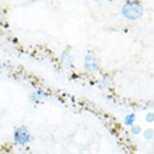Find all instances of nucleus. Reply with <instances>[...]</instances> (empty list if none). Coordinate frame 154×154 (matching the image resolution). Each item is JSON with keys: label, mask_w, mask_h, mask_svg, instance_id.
<instances>
[{"label": "nucleus", "mask_w": 154, "mask_h": 154, "mask_svg": "<svg viewBox=\"0 0 154 154\" xmlns=\"http://www.w3.org/2000/svg\"><path fill=\"white\" fill-rule=\"evenodd\" d=\"M122 14L129 20L137 19L143 14V8L136 1H128L122 8Z\"/></svg>", "instance_id": "f257e3e1"}, {"label": "nucleus", "mask_w": 154, "mask_h": 154, "mask_svg": "<svg viewBox=\"0 0 154 154\" xmlns=\"http://www.w3.org/2000/svg\"><path fill=\"white\" fill-rule=\"evenodd\" d=\"M14 140L19 146H25L31 140V135H29V130L25 127L17 128L14 133Z\"/></svg>", "instance_id": "f03ea898"}, {"label": "nucleus", "mask_w": 154, "mask_h": 154, "mask_svg": "<svg viewBox=\"0 0 154 154\" xmlns=\"http://www.w3.org/2000/svg\"><path fill=\"white\" fill-rule=\"evenodd\" d=\"M85 66H86V69L90 70H96L98 69L96 58L91 55H87L85 58Z\"/></svg>", "instance_id": "7ed1b4c3"}, {"label": "nucleus", "mask_w": 154, "mask_h": 154, "mask_svg": "<svg viewBox=\"0 0 154 154\" xmlns=\"http://www.w3.org/2000/svg\"><path fill=\"white\" fill-rule=\"evenodd\" d=\"M45 97V94L42 92V91H36L32 93L31 95V98L33 100V101H38V100H41Z\"/></svg>", "instance_id": "20e7f679"}, {"label": "nucleus", "mask_w": 154, "mask_h": 154, "mask_svg": "<svg viewBox=\"0 0 154 154\" xmlns=\"http://www.w3.org/2000/svg\"><path fill=\"white\" fill-rule=\"evenodd\" d=\"M135 114L131 113V114H128L127 117H126V119H125V124L127 126H131L132 124L134 123L135 121Z\"/></svg>", "instance_id": "39448f33"}, {"label": "nucleus", "mask_w": 154, "mask_h": 154, "mask_svg": "<svg viewBox=\"0 0 154 154\" xmlns=\"http://www.w3.org/2000/svg\"><path fill=\"white\" fill-rule=\"evenodd\" d=\"M152 136H153V130L152 129H146V131L144 132V137L146 139V140H149L152 138Z\"/></svg>", "instance_id": "423d86ee"}, {"label": "nucleus", "mask_w": 154, "mask_h": 154, "mask_svg": "<svg viewBox=\"0 0 154 154\" xmlns=\"http://www.w3.org/2000/svg\"><path fill=\"white\" fill-rule=\"evenodd\" d=\"M131 132L133 134H139L141 132V128L139 126H134L131 128Z\"/></svg>", "instance_id": "0eeeda50"}, {"label": "nucleus", "mask_w": 154, "mask_h": 154, "mask_svg": "<svg viewBox=\"0 0 154 154\" xmlns=\"http://www.w3.org/2000/svg\"><path fill=\"white\" fill-rule=\"evenodd\" d=\"M153 120H154V114L152 113V112H150V113H149L146 115V121L151 123V122H153Z\"/></svg>", "instance_id": "6e6552de"}, {"label": "nucleus", "mask_w": 154, "mask_h": 154, "mask_svg": "<svg viewBox=\"0 0 154 154\" xmlns=\"http://www.w3.org/2000/svg\"><path fill=\"white\" fill-rule=\"evenodd\" d=\"M1 68H2V66H1V64H0V70H1Z\"/></svg>", "instance_id": "1a4fd4ad"}]
</instances>
